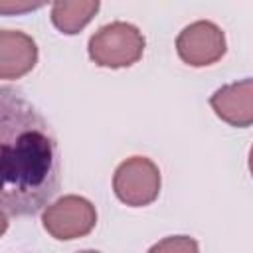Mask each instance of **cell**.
I'll return each instance as SVG.
<instances>
[{
  "instance_id": "obj_3",
  "label": "cell",
  "mask_w": 253,
  "mask_h": 253,
  "mask_svg": "<svg viewBox=\"0 0 253 253\" xmlns=\"http://www.w3.org/2000/svg\"><path fill=\"white\" fill-rule=\"evenodd\" d=\"M42 223L53 239L71 241L93 231L97 225V210L87 198L69 194L45 206Z\"/></svg>"
},
{
  "instance_id": "obj_7",
  "label": "cell",
  "mask_w": 253,
  "mask_h": 253,
  "mask_svg": "<svg viewBox=\"0 0 253 253\" xmlns=\"http://www.w3.org/2000/svg\"><path fill=\"white\" fill-rule=\"evenodd\" d=\"M38 63L36 42L18 30H2L0 34V77L4 81L20 79Z\"/></svg>"
},
{
  "instance_id": "obj_8",
  "label": "cell",
  "mask_w": 253,
  "mask_h": 253,
  "mask_svg": "<svg viewBox=\"0 0 253 253\" xmlns=\"http://www.w3.org/2000/svg\"><path fill=\"white\" fill-rule=\"evenodd\" d=\"M101 0H53L51 24L65 36L79 34L99 12Z\"/></svg>"
},
{
  "instance_id": "obj_6",
  "label": "cell",
  "mask_w": 253,
  "mask_h": 253,
  "mask_svg": "<svg viewBox=\"0 0 253 253\" xmlns=\"http://www.w3.org/2000/svg\"><path fill=\"white\" fill-rule=\"evenodd\" d=\"M210 107L227 125L245 128L253 125V77L219 87L210 97Z\"/></svg>"
},
{
  "instance_id": "obj_11",
  "label": "cell",
  "mask_w": 253,
  "mask_h": 253,
  "mask_svg": "<svg viewBox=\"0 0 253 253\" xmlns=\"http://www.w3.org/2000/svg\"><path fill=\"white\" fill-rule=\"evenodd\" d=\"M249 172H251V176H253V146H251V150H249Z\"/></svg>"
},
{
  "instance_id": "obj_5",
  "label": "cell",
  "mask_w": 253,
  "mask_h": 253,
  "mask_svg": "<svg viewBox=\"0 0 253 253\" xmlns=\"http://www.w3.org/2000/svg\"><path fill=\"white\" fill-rule=\"evenodd\" d=\"M178 57L192 67H206L219 61L225 53V36L210 20H198L186 26L176 38Z\"/></svg>"
},
{
  "instance_id": "obj_1",
  "label": "cell",
  "mask_w": 253,
  "mask_h": 253,
  "mask_svg": "<svg viewBox=\"0 0 253 253\" xmlns=\"http://www.w3.org/2000/svg\"><path fill=\"white\" fill-rule=\"evenodd\" d=\"M45 117L10 85L0 89V206L6 217L42 211L59 190L61 160Z\"/></svg>"
},
{
  "instance_id": "obj_10",
  "label": "cell",
  "mask_w": 253,
  "mask_h": 253,
  "mask_svg": "<svg viewBox=\"0 0 253 253\" xmlns=\"http://www.w3.org/2000/svg\"><path fill=\"white\" fill-rule=\"evenodd\" d=\"M200 249L198 241H194L192 237H186V235H174V237H166L164 241L160 243H154L150 247V251H182V253H196Z\"/></svg>"
},
{
  "instance_id": "obj_9",
  "label": "cell",
  "mask_w": 253,
  "mask_h": 253,
  "mask_svg": "<svg viewBox=\"0 0 253 253\" xmlns=\"http://www.w3.org/2000/svg\"><path fill=\"white\" fill-rule=\"evenodd\" d=\"M47 0H0V14L2 16H22L43 8Z\"/></svg>"
},
{
  "instance_id": "obj_4",
  "label": "cell",
  "mask_w": 253,
  "mask_h": 253,
  "mask_svg": "<svg viewBox=\"0 0 253 253\" xmlns=\"http://www.w3.org/2000/svg\"><path fill=\"white\" fill-rule=\"evenodd\" d=\"M115 196L130 206L142 208L152 204L160 194V170L146 156H132L119 164L113 176Z\"/></svg>"
},
{
  "instance_id": "obj_2",
  "label": "cell",
  "mask_w": 253,
  "mask_h": 253,
  "mask_svg": "<svg viewBox=\"0 0 253 253\" xmlns=\"http://www.w3.org/2000/svg\"><path fill=\"white\" fill-rule=\"evenodd\" d=\"M87 49L91 61L99 67H130L144 53V36L128 22H113L91 36Z\"/></svg>"
}]
</instances>
